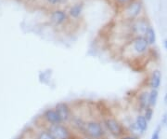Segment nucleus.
I'll list each match as a JSON object with an SVG mask.
<instances>
[{
    "mask_svg": "<svg viewBox=\"0 0 167 139\" xmlns=\"http://www.w3.org/2000/svg\"><path fill=\"white\" fill-rule=\"evenodd\" d=\"M149 44L146 38L144 36H136L125 46L124 53L125 57L131 59L143 56L149 52Z\"/></svg>",
    "mask_w": 167,
    "mask_h": 139,
    "instance_id": "nucleus-1",
    "label": "nucleus"
},
{
    "mask_svg": "<svg viewBox=\"0 0 167 139\" xmlns=\"http://www.w3.org/2000/svg\"><path fill=\"white\" fill-rule=\"evenodd\" d=\"M102 123L108 133V134L114 139H118L124 134L129 133L127 127L117 118L108 115L101 119Z\"/></svg>",
    "mask_w": 167,
    "mask_h": 139,
    "instance_id": "nucleus-2",
    "label": "nucleus"
},
{
    "mask_svg": "<svg viewBox=\"0 0 167 139\" xmlns=\"http://www.w3.org/2000/svg\"><path fill=\"white\" fill-rule=\"evenodd\" d=\"M84 135L88 139H103L107 138L109 134L102 123V120L94 118L86 120Z\"/></svg>",
    "mask_w": 167,
    "mask_h": 139,
    "instance_id": "nucleus-3",
    "label": "nucleus"
},
{
    "mask_svg": "<svg viewBox=\"0 0 167 139\" xmlns=\"http://www.w3.org/2000/svg\"><path fill=\"white\" fill-rule=\"evenodd\" d=\"M46 128L51 133L55 139H75L74 133L69 124L61 123L54 125H46Z\"/></svg>",
    "mask_w": 167,
    "mask_h": 139,
    "instance_id": "nucleus-4",
    "label": "nucleus"
},
{
    "mask_svg": "<svg viewBox=\"0 0 167 139\" xmlns=\"http://www.w3.org/2000/svg\"><path fill=\"white\" fill-rule=\"evenodd\" d=\"M54 107L62 118V122L65 124H69L74 116V110L71 105L67 102H59L55 105Z\"/></svg>",
    "mask_w": 167,
    "mask_h": 139,
    "instance_id": "nucleus-5",
    "label": "nucleus"
},
{
    "mask_svg": "<svg viewBox=\"0 0 167 139\" xmlns=\"http://www.w3.org/2000/svg\"><path fill=\"white\" fill-rule=\"evenodd\" d=\"M42 119H43V121L46 123V125H54V124L63 123L62 120V118L60 117L59 113L55 109V107L46 108L42 115Z\"/></svg>",
    "mask_w": 167,
    "mask_h": 139,
    "instance_id": "nucleus-6",
    "label": "nucleus"
},
{
    "mask_svg": "<svg viewBox=\"0 0 167 139\" xmlns=\"http://www.w3.org/2000/svg\"><path fill=\"white\" fill-rule=\"evenodd\" d=\"M142 9H143V5H142V2L141 1H133L131 2L127 7L126 9L125 10V19H128V20H134L136 19L142 11Z\"/></svg>",
    "mask_w": 167,
    "mask_h": 139,
    "instance_id": "nucleus-7",
    "label": "nucleus"
},
{
    "mask_svg": "<svg viewBox=\"0 0 167 139\" xmlns=\"http://www.w3.org/2000/svg\"><path fill=\"white\" fill-rule=\"evenodd\" d=\"M149 26L146 19H137L132 23L131 30L136 36H145Z\"/></svg>",
    "mask_w": 167,
    "mask_h": 139,
    "instance_id": "nucleus-8",
    "label": "nucleus"
},
{
    "mask_svg": "<svg viewBox=\"0 0 167 139\" xmlns=\"http://www.w3.org/2000/svg\"><path fill=\"white\" fill-rule=\"evenodd\" d=\"M149 91L143 90L138 92L137 96V103L138 107V110L143 112L149 106Z\"/></svg>",
    "mask_w": 167,
    "mask_h": 139,
    "instance_id": "nucleus-9",
    "label": "nucleus"
},
{
    "mask_svg": "<svg viewBox=\"0 0 167 139\" xmlns=\"http://www.w3.org/2000/svg\"><path fill=\"white\" fill-rule=\"evenodd\" d=\"M161 83V72L159 69H154L149 76V89L159 90Z\"/></svg>",
    "mask_w": 167,
    "mask_h": 139,
    "instance_id": "nucleus-10",
    "label": "nucleus"
},
{
    "mask_svg": "<svg viewBox=\"0 0 167 139\" xmlns=\"http://www.w3.org/2000/svg\"><path fill=\"white\" fill-rule=\"evenodd\" d=\"M67 14L64 11L62 10H58V11H55L50 17L51 22L56 24V25H61L62 23H64L67 21Z\"/></svg>",
    "mask_w": 167,
    "mask_h": 139,
    "instance_id": "nucleus-11",
    "label": "nucleus"
},
{
    "mask_svg": "<svg viewBox=\"0 0 167 139\" xmlns=\"http://www.w3.org/2000/svg\"><path fill=\"white\" fill-rule=\"evenodd\" d=\"M135 121L138 127V130L140 132V134H143L147 132L148 128H149V121L146 120V118L143 116L142 113H139L137 115L136 119H135Z\"/></svg>",
    "mask_w": 167,
    "mask_h": 139,
    "instance_id": "nucleus-12",
    "label": "nucleus"
},
{
    "mask_svg": "<svg viewBox=\"0 0 167 139\" xmlns=\"http://www.w3.org/2000/svg\"><path fill=\"white\" fill-rule=\"evenodd\" d=\"M83 10H84V4L83 3H76L74 4V6L71 7L70 11H69V14L72 18L74 19H76L78 17L81 16L82 12H83Z\"/></svg>",
    "mask_w": 167,
    "mask_h": 139,
    "instance_id": "nucleus-13",
    "label": "nucleus"
},
{
    "mask_svg": "<svg viewBox=\"0 0 167 139\" xmlns=\"http://www.w3.org/2000/svg\"><path fill=\"white\" fill-rule=\"evenodd\" d=\"M35 139H55L51 133L46 128H40L38 131H35Z\"/></svg>",
    "mask_w": 167,
    "mask_h": 139,
    "instance_id": "nucleus-14",
    "label": "nucleus"
},
{
    "mask_svg": "<svg viewBox=\"0 0 167 139\" xmlns=\"http://www.w3.org/2000/svg\"><path fill=\"white\" fill-rule=\"evenodd\" d=\"M159 98V91L155 89H150L149 90V106L150 107H155L158 102Z\"/></svg>",
    "mask_w": 167,
    "mask_h": 139,
    "instance_id": "nucleus-15",
    "label": "nucleus"
},
{
    "mask_svg": "<svg viewBox=\"0 0 167 139\" xmlns=\"http://www.w3.org/2000/svg\"><path fill=\"white\" fill-rule=\"evenodd\" d=\"M144 37L146 38V40L148 41L149 46H153L156 43V33H155L154 29L151 26L149 27V29H148V31H147Z\"/></svg>",
    "mask_w": 167,
    "mask_h": 139,
    "instance_id": "nucleus-16",
    "label": "nucleus"
},
{
    "mask_svg": "<svg viewBox=\"0 0 167 139\" xmlns=\"http://www.w3.org/2000/svg\"><path fill=\"white\" fill-rule=\"evenodd\" d=\"M143 116L146 118V120L149 122L151 120H152V117H153V114H154V110H153V107H148L143 112H142Z\"/></svg>",
    "mask_w": 167,
    "mask_h": 139,
    "instance_id": "nucleus-17",
    "label": "nucleus"
},
{
    "mask_svg": "<svg viewBox=\"0 0 167 139\" xmlns=\"http://www.w3.org/2000/svg\"><path fill=\"white\" fill-rule=\"evenodd\" d=\"M161 128L162 126L161 124H158V126L156 127V129L154 130V132L151 134L150 139H160L161 138Z\"/></svg>",
    "mask_w": 167,
    "mask_h": 139,
    "instance_id": "nucleus-18",
    "label": "nucleus"
},
{
    "mask_svg": "<svg viewBox=\"0 0 167 139\" xmlns=\"http://www.w3.org/2000/svg\"><path fill=\"white\" fill-rule=\"evenodd\" d=\"M118 139H140V135L135 134V133H127L124 134L123 136H121Z\"/></svg>",
    "mask_w": 167,
    "mask_h": 139,
    "instance_id": "nucleus-19",
    "label": "nucleus"
},
{
    "mask_svg": "<svg viewBox=\"0 0 167 139\" xmlns=\"http://www.w3.org/2000/svg\"><path fill=\"white\" fill-rule=\"evenodd\" d=\"M160 124L163 127V126H165L166 124H167V112H165L163 115H162V117H161V122H160Z\"/></svg>",
    "mask_w": 167,
    "mask_h": 139,
    "instance_id": "nucleus-20",
    "label": "nucleus"
},
{
    "mask_svg": "<svg viewBox=\"0 0 167 139\" xmlns=\"http://www.w3.org/2000/svg\"><path fill=\"white\" fill-rule=\"evenodd\" d=\"M116 2L121 5H129L131 2H133V0H116Z\"/></svg>",
    "mask_w": 167,
    "mask_h": 139,
    "instance_id": "nucleus-21",
    "label": "nucleus"
},
{
    "mask_svg": "<svg viewBox=\"0 0 167 139\" xmlns=\"http://www.w3.org/2000/svg\"><path fill=\"white\" fill-rule=\"evenodd\" d=\"M62 0H47V2L52 4V5H56V4H59Z\"/></svg>",
    "mask_w": 167,
    "mask_h": 139,
    "instance_id": "nucleus-22",
    "label": "nucleus"
},
{
    "mask_svg": "<svg viewBox=\"0 0 167 139\" xmlns=\"http://www.w3.org/2000/svg\"><path fill=\"white\" fill-rule=\"evenodd\" d=\"M163 47H164L165 50H167V38H165L163 40Z\"/></svg>",
    "mask_w": 167,
    "mask_h": 139,
    "instance_id": "nucleus-23",
    "label": "nucleus"
},
{
    "mask_svg": "<svg viewBox=\"0 0 167 139\" xmlns=\"http://www.w3.org/2000/svg\"><path fill=\"white\" fill-rule=\"evenodd\" d=\"M163 102H164V104L167 106V92L164 95V97H163Z\"/></svg>",
    "mask_w": 167,
    "mask_h": 139,
    "instance_id": "nucleus-24",
    "label": "nucleus"
},
{
    "mask_svg": "<svg viewBox=\"0 0 167 139\" xmlns=\"http://www.w3.org/2000/svg\"><path fill=\"white\" fill-rule=\"evenodd\" d=\"M83 139H88V138H86V137H85V138H83Z\"/></svg>",
    "mask_w": 167,
    "mask_h": 139,
    "instance_id": "nucleus-25",
    "label": "nucleus"
},
{
    "mask_svg": "<svg viewBox=\"0 0 167 139\" xmlns=\"http://www.w3.org/2000/svg\"><path fill=\"white\" fill-rule=\"evenodd\" d=\"M165 126H166V128H167V124H166V125H165Z\"/></svg>",
    "mask_w": 167,
    "mask_h": 139,
    "instance_id": "nucleus-26",
    "label": "nucleus"
},
{
    "mask_svg": "<svg viewBox=\"0 0 167 139\" xmlns=\"http://www.w3.org/2000/svg\"><path fill=\"white\" fill-rule=\"evenodd\" d=\"M103 139H107V138H103Z\"/></svg>",
    "mask_w": 167,
    "mask_h": 139,
    "instance_id": "nucleus-27",
    "label": "nucleus"
}]
</instances>
